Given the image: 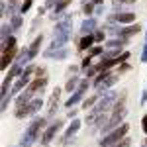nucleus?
Returning a JSON list of instances; mask_svg holds the SVG:
<instances>
[{
    "instance_id": "25",
    "label": "nucleus",
    "mask_w": 147,
    "mask_h": 147,
    "mask_svg": "<svg viewBox=\"0 0 147 147\" xmlns=\"http://www.w3.org/2000/svg\"><path fill=\"white\" fill-rule=\"evenodd\" d=\"M12 30H14V28H12L10 24H2V41H6V39H8V37H12Z\"/></svg>"
},
{
    "instance_id": "45",
    "label": "nucleus",
    "mask_w": 147,
    "mask_h": 147,
    "mask_svg": "<svg viewBox=\"0 0 147 147\" xmlns=\"http://www.w3.org/2000/svg\"><path fill=\"white\" fill-rule=\"evenodd\" d=\"M16 147H24V145H16Z\"/></svg>"
},
{
    "instance_id": "48",
    "label": "nucleus",
    "mask_w": 147,
    "mask_h": 147,
    "mask_svg": "<svg viewBox=\"0 0 147 147\" xmlns=\"http://www.w3.org/2000/svg\"><path fill=\"white\" fill-rule=\"evenodd\" d=\"M145 145H147V141H145Z\"/></svg>"
},
{
    "instance_id": "6",
    "label": "nucleus",
    "mask_w": 147,
    "mask_h": 147,
    "mask_svg": "<svg viewBox=\"0 0 147 147\" xmlns=\"http://www.w3.org/2000/svg\"><path fill=\"white\" fill-rule=\"evenodd\" d=\"M110 22H118V24H131L136 20V14L134 12H116L112 16H108Z\"/></svg>"
},
{
    "instance_id": "12",
    "label": "nucleus",
    "mask_w": 147,
    "mask_h": 147,
    "mask_svg": "<svg viewBox=\"0 0 147 147\" xmlns=\"http://www.w3.org/2000/svg\"><path fill=\"white\" fill-rule=\"evenodd\" d=\"M61 88H55V92L51 94V98H49V102H47V110H49V114H53L55 112V108H57V104H59V98H61Z\"/></svg>"
},
{
    "instance_id": "20",
    "label": "nucleus",
    "mask_w": 147,
    "mask_h": 147,
    "mask_svg": "<svg viewBox=\"0 0 147 147\" xmlns=\"http://www.w3.org/2000/svg\"><path fill=\"white\" fill-rule=\"evenodd\" d=\"M67 41V37H53V41L49 43V49H65Z\"/></svg>"
},
{
    "instance_id": "13",
    "label": "nucleus",
    "mask_w": 147,
    "mask_h": 147,
    "mask_svg": "<svg viewBox=\"0 0 147 147\" xmlns=\"http://www.w3.org/2000/svg\"><path fill=\"white\" fill-rule=\"evenodd\" d=\"M41 41H43V35L39 34L34 41H32V45L28 47V49H30V59H35V55L39 53V45H41Z\"/></svg>"
},
{
    "instance_id": "35",
    "label": "nucleus",
    "mask_w": 147,
    "mask_h": 147,
    "mask_svg": "<svg viewBox=\"0 0 147 147\" xmlns=\"http://www.w3.org/2000/svg\"><path fill=\"white\" fill-rule=\"evenodd\" d=\"M10 98H12L10 94L2 98V106H0V110H2V112H6V108H8V104H10Z\"/></svg>"
},
{
    "instance_id": "28",
    "label": "nucleus",
    "mask_w": 147,
    "mask_h": 147,
    "mask_svg": "<svg viewBox=\"0 0 147 147\" xmlns=\"http://www.w3.org/2000/svg\"><path fill=\"white\" fill-rule=\"evenodd\" d=\"M94 6H96L94 2H84V6H82V12H84L86 16H90L92 10H94Z\"/></svg>"
},
{
    "instance_id": "39",
    "label": "nucleus",
    "mask_w": 147,
    "mask_h": 147,
    "mask_svg": "<svg viewBox=\"0 0 147 147\" xmlns=\"http://www.w3.org/2000/svg\"><path fill=\"white\" fill-rule=\"evenodd\" d=\"M141 63H147V41L143 45V51H141Z\"/></svg>"
},
{
    "instance_id": "36",
    "label": "nucleus",
    "mask_w": 147,
    "mask_h": 147,
    "mask_svg": "<svg viewBox=\"0 0 147 147\" xmlns=\"http://www.w3.org/2000/svg\"><path fill=\"white\" fill-rule=\"evenodd\" d=\"M35 69H37V67H34V65H30V67H26V69H24V73H22V77H30L32 73H35Z\"/></svg>"
},
{
    "instance_id": "17",
    "label": "nucleus",
    "mask_w": 147,
    "mask_h": 147,
    "mask_svg": "<svg viewBox=\"0 0 147 147\" xmlns=\"http://www.w3.org/2000/svg\"><path fill=\"white\" fill-rule=\"evenodd\" d=\"M30 61H32V59H30V49H26V47H24L22 51L18 53V59H16V63H18L20 67H24V65H28Z\"/></svg>"
},
{
    "instance_id": "30",
    "label": "nucleus",
    "mask_w": 147,
    "mask_h": 147,
    "mask_svg": "<svg viewBox=\"0 0 147 147\" xmlns=\"http://www.w3.org/2000/svg\"><path fill=\"white\" fill-rule=\"evenodd\" d=\"M134 2H136V0H114V8L120 12V6H122V4H134Z\"/></svg>"
},
{
    "instance_id": "1",
    "label": "nucleus",
    "mask_w": 147,
    "mask_h": 147,
    "mask_svg": "<svg viewBox=\"0 0 147 147\" xmlns=\"http://www.w3.org/2000/svg\"><path fill=\"white\" fill-rule=\"evenodd\" d=\"M45 127V120L43 118H39V116H35L34 120H32V124L26 127V131H24L22 139H20V145L24 147H32L37 141V137H39V131Z\"/></svg>"
},
{
    "instance_id": "47",
    "label": "nucleus",
    "mask_w": 147,
    "mask_h": 147,
    "mask_svg": "<svg viewBox=\"0 0 147 147\" xmlns=\"http://www.w3.org/2000/svg\"><path fill=\"white\" fill-rule=\"evenodd\" d=\"M12 2H16V0H12Z\"/></svg>"
},
{
    "instance_id": "40",
    "label": "nucleus",
    "mask_w": 147,
    "mask_h": 147,
    "mask_svg": "<svg viewBox=\"0 0 147 147\" xmlns=\"http://www.w3.org/2000/svg\"><path fill=\"white\" fill-rule=\"evenodd\" d=\"M127 69H129V65H127V63H122V65H120V69H118V75H120V73H125Z\"/></svg>"
},
{
    "instance_id": "3",
    "label": "nucleus",
    "mask_w": 147,
    "mask_h": 147,
    "mask_svg": "<svg viewBox=\"0 0 147 147\" xmlns=\"http://www.w3.org/2000/svg\"><path fill=\"white\" fill-rule=\"evenodd\" d=\"M71 24H73V18H71V16H67V18L61 20V22H57L55 30H53V37H67V39H71V34H73Z\"/></svg>"
},
{
    "instance_id": "19",
    "label": "nucleus",
    "mask_w": 147,
    "mask_h": 147,
    "mask_svg": "<svg viewBox=\"0 0 147 147\" xmlns=\"http://www.w3.org/2000/svg\"><path fill=\"white\" fill-rule=\"evenodd\" d=\"M43 106V100L41 98H35V100H32L30 104H28V110H30V116H35V114L39 112V108Z\"/></svg>"
},
{
    "instance_id": "38",
    "label": "nucleus",
    "mask_w": 147,
    "mask_h": 147,
    "mask_svg": "<svg viewBox=\"0 0 147 147\" xmlns=\"http://www.w3.org/2000/svg\"><path fill=\"white\" fill-rule=\"evenodd\" d=\"M141 129H143V134L147 136V114L141 118Z\"/></svg>"
},
{
    "instance_id": "11",
    "label": "nucleus",
    "mask_w": 147,
    "mask_h": 147,
    "mask_svg": "<svg viewBox=\"0 0 147 147\" xmlns=\"http://www.w3.org/2000/svg\"><path fill=\"white\" fill-rule=\"evenodd\" d=\"M139 32H141V26H139V24H134V26H129V28H122L120 37L127 41V37H129V35H136V34H139Z\"/></svg>"
},
{
    "instance_id": "9",
    "label": "nucleus",
    "mask_w": 147,
    "mask_h": 147,
    "mask_svg": "<svg viewBox=\"0 0 147 147\" xmlns=\"http://www.w3.org/2000/svg\"><path fill=\"white\" fill-rule=\"evenodd\" d=\"M79 129H80V120H77V118H75V120L69 124V127L65 129V134H63V143H65V141H69L71 137L79 131Z\"/></svg>"
},
{
    "instance_id": "27",
    "label": "nucleus",
    "mask_w": 147,
    "mask_h": 147,
    "mask_svg": "<svg viewBox=\"0 0 147 147\" xmlns=\"http://www.w3.org/2000/svg\"><path fill=\"white\" fill-rule=\"evenodd\" d=\"M10 26L14 28V30H20V28H22V16H12Z\"/></svg>"
},
{
    "instance_id": "44",
    "label": "nucleus",
    "mask_w": 147,
    "mask_h": 147,
    "mask_svg": "<svg viewBox=\"0 0 147 147\" xmlns=\"http://www.w3.org/2000/svg\"><path fill=\"white\" fill-rule=\"evenodd\" d=\"M145 100H147V88L143 90V94H141V104H145Z\"/></svg>"
},
{
    "instance_id": "23",
    "label": "nucleus",
    "mask_w": 147,
    "mask_h": 147,
    "mask_svg": "<svg viewBox=\"0 0 147 147\" xmlns=\"http://www.w3.org/2000/svg\"><path fill=\"white\" fill-rule=\"evenodd\" d=\"M98 100H100V94H92V96H88L86 100L82 102V108H84V110H86V108H92V104L96 106V104H98Z\"/></svg>"
},
{
    "instance_id": "41",
    "label": "nucleus",
    "mask_w": 147,
    "mask_h": 147,
    "mask_svg": "<svg viewBox=\"0 0 147 147\" xmlns=\"http://www.w3.org/2000/svg\"><path fill=\"white\" fill-rule=\"evenodd\" d=\"M59 0H45V8H51V6H57Z\"/></svg>"
},
{
    "instance_id": "18",
    "label": "nucleus",
    "mask_w": 147,
    "mask_h": 147,
    "mask_svg": "<svg viewBox=\"0 0 147 147\" xmlns=\"http://www.w3.org/2000/svg\"><path fill=\"white\" fill-rule=\"evenodd\" d=\"M79 84H80L79 77H71V79L67 80V84H65V92H77Z\"/></svg>"
},
{
    "instance_id": "31",
    "label": "nucleus",
    "mask_w": 147,
    "mask_h": 147,
    "mask_svg": "<svg viewBox=\"0 0 147 147\" xmlns=\"http://www.w3.org/2000/svg\"><path fill=\"white\" fill-rule=\"evenodd\" d=\"M88 86H90V80L88 79H80V84L77 90H88Z\"/></svg>"
},
{
    "instance_id": "26",
    "label": "nucleus",
    "mask_w": 147,
    "mask_h": 147,
    "mask_svg": "<svg viewBox=\"0 0 147 147\" xmlns=\"http://www.w3.org/2000/svg\"><path fill=\"white\" fill-rule=\"evenodd\" d=\"M108 75H110V71H102L100 75H98V77H96V79H94V86H96V88H98V86H100V84H102V80L106 79V77H108Z\"/></svg>"
},
{
    "instance_id": "10",
    "label": "nucleus",
    "mask_w": 147,
    "mask_h": 147,
    "mask_svg": "<svg viewBox=\"0 0 147 147\" xmlns=\"http://www.w3.org/2000/svg\"><path fill=\"white\" fill-rule=\"evenodd\" d=\"M45 84H47V77H39V79L32 80V82H30V86H28L26 90H28L30 94H32V96H34L35 92H37V90H41V88H43Z\"/></svg>"
},
{
    "instance_id": "4",
    "label": "nucleus",
    "mask_w": 147,
    "mask_h": 147,
    "mask_svg": "<svg viewBox=\"0 0 147 147\" xmlns=\"http://www.w3.org/2000/svg\"><path fill=\"white\" fill-rule=\"evenodd\" d=\"M63 124H65L63 120H55L53 124H49V125H47V129L43 131V136H41V143H43V145L51 143V141H53V137L57 136V131H59V129L63 127Z\"/></svg>"
},
{
    "instance_id": "37",
    "label": "nucleus",
    "mask_w": 147,
    "mask_h": 147,
    "mask_svg": "<svg viewBox=\"0 0 147 147\" xmlns=\"http://www.w3.org/2000/svg\"><path fill=\"white\" fill-rule=\"evenodd\" d=\"M129 143H131L129 137H125V139H122L120 143H116V145H112V147H129Z\"/></svg>"
},
{
    "instance_id": "15",
    "label": "nucleus",
    "mask_w": 147,
    "mask_h": 147,
    "mask_svg": "<svg viewBox=\"0 0 147 147\" xmlns=\"http://www.w3.org/2000/svg\"><path fill=\"white\" fill-rule=\"evenodd\" d=\"M14 55H16V49H10V51H6V53H2V63H0V67H2V71L8 67L10 63H16V59H14Z\"/></svg>"
},
{
    "instance_id": "2",
    "label": "nucleus",
    "mask_w": 147,
    "mask_h": 147,
    "mask_svg": "<svg viewBox=\"0 0 147 147\" xmlns=\"http://www.w3.org/2000/svg\"><path fill=\"white\" fill-rule=\"evenodd\" d=\"M127 131H129V124L124 122L120 127L112 129L110 134H106V136L102 137V139H100V147H112V145H116V143H120L122 139H125Z\"/></svg>"
},
{
    "instance_id": "46",
    "label": "nucleus",
    "mask_w": 147,
    "mask_h": 147,
    "mask_svg": "<svg viewBox=\"0 0 147 147\" xmlns=\"http://www.w3.org/2000/svg\"><path fill=\"white\" fill-rule=\"evenodd\" d=\"M141 147H147V145H141Z\"/></svg>"
},
{
    "instance_id": "14",
    "label": "nucleus",
    "mask_w": 147,
    "mask_h": 147,
    "mask_svg": "<svg viewBox=\"0 0 147 147\" xmlns=\"http://www.w3.org/2000/svg\"><path fill=\"white\" fill-rule=\"evenodd\" d=\"M84 94H86V90H77V92H73V94L69 96V100L65 102V106H67L69 110H71V106H75L77 102H80V100H82V96H84Z\"/></svg>"
},
{
    "instance_id": "21",
    "label": "nucleus",
    "mask_w": 147,
    "mask_h": 147,
    "mask_svg": "<svg viewBox=\"0 0 147 147\" xmlns=\"http://www.w3.org/2000/svg\"><path fill=\"white\" fill-rule=\"evenodd\" d=\"M69 2H71V0H59V2H57V6L53 8V16H51L53 20H55L57 16H61V12H63V10L69 6Z\"/></svg>"
},
{
    "instance_id": "29",
    "label": "nucleus",
    "mask_w": 147,
    "mask_h": 147,
    "mask_svg": "<svg viewBox=\"0 0 147 147\" xmlns=\"http://www.w3.org/2000/svg\"><path fill=\"white\" fill-rule=\"evenodd\" d=\"M90 61H92V57H90V55H86L84 59H82V63H80V69L88 71V69H90Z\"/></svg>"
},
{
    "instance_id": "7",
    "label": "nucleus",
    "mask_w": 147,
    "mask_h": 147,
    "mask_svg": "<svg viewBox=\"0 0 147 147\" xmlns=\"http://www.w3.org/2000/svg\"><path fill=\"white\" fill-rule=\"evenodd\" d=\"M43 57L45 59H55V61H63L69 57V49H45L43 51Z\"/></svg>"
},
{
    "instance_id": "33",
    "label": "nucleus",
    "mask_w": 147,
    "mask_h": 147,
    "mask_svg": "<svg viewBox=\"0 0 147 147\" xmlns=\"http://www.w3.org/2000/svg\"><path fill=\"white\" fill-rule=\"evenodd\" d=\"M88 55H90V57L102 55V47H100V45H96V47H92V49H88Z\"/></svg>"
},
{
    "instance_id": "8",
    "label": "nucleus",
    "mask_w": 147,
    "mask_h": 147,
    "mask_svg": "<svg viewBox=\"0 0 147 147\" xmlns=\"http://www.w3.org/2000/svg\"><path fill=\"white\" fill-rule=\"evenodd\" d=\"M96 28H98V20H96V18H86L84 22L80 24L82 35H90L92 32H96Z\"/></svg>"
},
{
    "instance_id": "22",
    "label": "nucleus",
    "mask_w": 147,
    "mask_h": 147,
    "mask_svg": "<svg viewBox=\"0 0 147 147\" xmlns=\"http://www.w3.org/2000/svg\"><path fill=\"white\" fill-rule=\"evenodd\" d=\"M10 49H16V37H14V35L8 37L6 41H2V53H6V51H10Z\"/></svg>"
},
{
    "instance_id": "34",
    "label": "nucleus",
    "mask_w": 147,
    "mask_h": 147,
    "mask_svg": "<svg viewBox=\"0 0 147 147\" xmlns=\"http://www.w3.org/2000/svg\"><path fill=\"white\" fill-rule=\"evenodd\" d=\"M32 2H34V0H26V2L22 4V8H20V14H26V12L32 8Z\"/></svg>"
},
{
    "instance_id": "16",
    "label": "nucleus",
    "mask_w": 147,
    "mask_h": 147,
    "mask_svg": "<svg viewBox=\"0 0 147 147\" xmlns=\"http://www.w3.org/2000/svg\"><path fill=\"white\" fill-rule=\"evenodd\" d=\"M96 39H94V35H82V39L79 41V49L80 51H84V49H92V43H94Z\"/></svg>"
},
{
    "instance_id": "42",
    "label": "nucleus",
    "mask_w": 147,
    "mask_h": 147,
    "mask_svg": "<svg viewBox=\"0 0 147 147\" xmlns=\"http://www.w3.org/2000/svg\"><path fill=\"white\" fill-rule=\"evenodd\" d=\"M43 73H45V69H43V67H37V69H35V75H37V79H39V77H43Z\"/></svg>"
},
{
    "instance_id": "32",
    "label": "nucleus",
    "mask_w": 147,
    "mask_h": 147,
    "mask_svg": "<svg viewBox=\"0 0 147 147\" xmlns=\"http://www.w3.org/2000/svg\"><path fill=\"white\" fill-rule=\"evenodd\" d=\"M92 35H94V39H96V41H102V39L106 37V32H104V30H96Z\"/></svg>"
},
{
    "instance_id": "43",
    "label": "nucleus",
    "mask_w": 147,
    "mask_h": 147,
    "mask_svg": "<svg viewBox=\"0 0 147 147\" xmlns=\"http://www.w3.org/2000/svg\"><path fill=\"white\" fill-rule=\"evenodd\" d=\"M77 71H79V67H77V65H73V67H69V75H71V73H77Z\"/></svg>"
},
{
    "instance_id": "5",
    "label": "nucleus",
    "mask_w": 147,
    "mask_h": 147,
    "mask_svg": "<svg viewBox=\"0 0 147 147\" xmlns=\"http://www.w3.org/2000/svg\"><path fill=\"white\" fill-rule=\"evenodd\" d=\"M118 79H120V75H118V73H110L106 79L102 80V84L98 86V94H100V96H104V94H106V92H108L114 84L118 82Z\"/></svg>"
},
{
    "instance_id": "24",
    "label": "nucleus",
    "mask_w": 147,
    "mask_h": 147,
    "mask_svg": "<svg viewBox=\"0 0 147 147\" xmlns=\"http://www.w3.org/2000/svg\"><path fill=\"white\" fill-rule=\"evenodd\" d=\"M16 118H18V120H22V118H28V116H30V110H28V104H26V106H20V108H16Z\"/></svg>"
}]
</instances>
